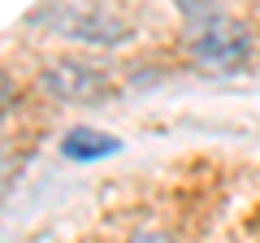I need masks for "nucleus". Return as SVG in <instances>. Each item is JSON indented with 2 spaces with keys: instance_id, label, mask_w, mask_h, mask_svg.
Here are the masks:
<instances>
[{
  "instance_id": "6",
  "label": "nucleus",
  "mask_w": 260,
  "mask_h": 243,
  "mask_svg": "<svg viewBox=\"0 0 260 243\" xmlns=\"http://www.w3.org/2000/svg\"><path fill=\"white\" fill-rule=\"evenodd\" d=\"M126 243H182V239L169 234V230H160V226H143V230H135Z\"/></svg>"
},
{
  "instance_id": "4",
  "label": "nucleus",
  "mask_w": 260,
  "mask_h": 243,
  "mask_svg": "<svg viewBox=\"0 0 260 243\" xmlns=\"http://www.w3.org/2000/svg\"><path fill=\"white\" fill-rule=\"evenodd\" d=\"M113 152H121V139L109 131H95V126H74V131L61 135V157L70 161H100Z\"/></svg>"
},
{
  "instance_id": "2",
  "label": "nucleus",
  "mask_w": 260,
  "mask_h": 243,
  "mask_svg": "<svg viewBox=\"0 0 260 243\" xmlns=\"http://www.w3.org/2000/svg\"><path fill=\"white\" fill-rule=\"evenodd\" d=\"M186 48L200 66L208 70H239L243 61L251 56V35L243 22H234L230 13H217V18H204V22H191L186 31Z\"/></svg>"
},
{
  "instance_id": "7",
  "label": "nucleus",
  "mask_w": 260,
  "mask_h": 243,
  "mask_svg": "<svg viewBox=\"0 0 260 243\" xmlns=\"http://www.w3.org/2000/svg\"><path fill=\"white\" fill-rule=\"evenodd\" d=\"M5 104H9V78L0 74V109H5Z\"/></svg>"
},
{
  "instance_id": "1",
  "label": "nucleus",
  "mask_w": 260,
  "mask_h": 243,
  "mask_svg": "<svg viewBox=\"0 0 260 243\" xmlns=\"http://www.w3.org/2000/svg\"><path fill=\"white\" fill-rule=\"evenodd\" d=\"M30 22L56 39L87 44V48H117L135 35V22L113 5H100V0H56V5L35 9Z\"/></svg>"
},
{
  "instance_id": "3",
  "label": "nucleus",
  "mask_w": 260,
  "mask_h": 243,
  "mask_svg": "<svg viewBox=\"0 0 260 243\" xmlns=\"http://www.w3.org/2000/svg\"><path fill=\"white\" fill-rule=\"evenodd\" d=\"M44 92H52L56 100H74V104H95L113 92V74L95 61H83V56H65V61H52V66L39 74Z\"/></svg>"
},
{
  "instance_id": "5",
  "label": "nucleus",
  "mask_w": 260,
  "mask_h": 243,
  "mask_svg": "<svg viewBox=\"0 0 260 243\" xmlns=\"http://www.w3.org/2000/svg\"><path fill=\"white\" fill-rule=\"evenodd\" d=\"M178 9H182L186 22H204V18H217L221 9V0H178Z\"/></svg>"
}]
</instances>
